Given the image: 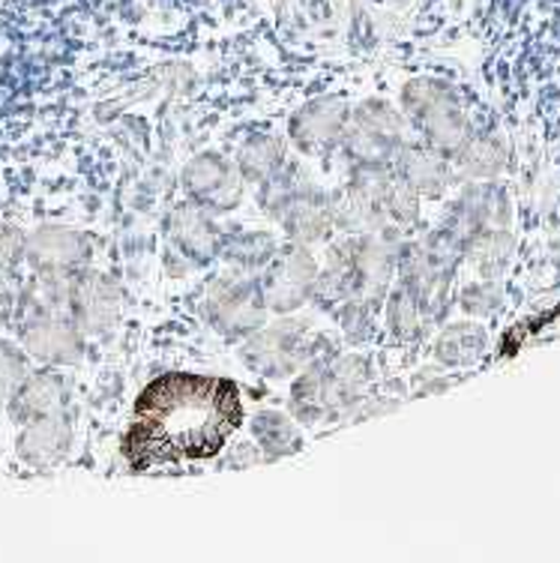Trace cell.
Listing matches in <instances>:
<instances>
[{"label": "cell", "instance_id": "22", "mask_svg": "<svg viewBox=\"0 0 560 563\" xmlns=\"http://www.w3.org/2000/svg\"><path fill=\"white\" fill-rule=\"evenodd\" d=\"M22 252V238L12 228H0V267H10Z\"/></svg>", "mask_w": 560, "mask_h": 563}, {"label": "cell", "instance_id": "19", "mask_svg": "<svg viewBox=\"0 0 560 563\" xmlns=\"http://www.w3.org/2000/svg\"><path fill=\"white\" fill-rule=\"evenodd\" d=\"M402 180L414 186V189L438 192L443 180L441 159H435V156L422 151H408L402 156Z\"/></svg>", "mask_w": 560, "mask_h": 563}, {"label": "cell", "instance_id": "4", "mask_svg": "<svg viewBox=\"0 0 560 563\" xmlns=\"http://www.w3.org/2000/svg\"><path fill=\"white\" fill-rule=\"evenodd\" d=\"M207 318L228 336H243L264 324V297L259 285H216L207 294Z\"/></svg>", "mask_w": 560, "mask_h": 563}, {"label": "cell", "instance_id": "14", "mask_svg": "<svg viewBox=\"0 0 560 563\" xmlns=\"http://www.w3.org/2000/svg\"><path fill=\"white\" fill-rule=\"evenodd\" d=\"M384 207H387V186L381 177L372 174V177H360L342 196V205L333 207V210L345 228H372L377 225Z\"/></svg>", "mask_w": 560, "mask_h": 563}, {"label": "cell", "instance_id": "17", "mask_svg": "<svg viewBox=\"0 0 560 563\" xmlns=\"http://www.w3.org/2000/svg\"><path fill=\"white\" fill-rule=\"evenodd\" d=\"M240 165L249 180H270L282 165V144L276 139H252L240 153Z\"/></svg>", "mask_w": 560, "mask_h": 563}, {"label": "cell", "instance_id": "8", "mask_svg": "<svg viewBox=\"0 0 560 563\" xmlns=\"http://www.w3.org/2000/svg\"><path fill=\"white\" fill-rule=\"evenodd\" d=\"M348 123V109L342 99H315L292 120V135L306 153H321L333 147Z\"/></svg>", "mask_w": 560, "mask_h": 563}, {"label": "cell", "instance_id": "2", "mask_svg": "<svg viewBox=\"0 0 560 563\" xmlns=\"http://www.w3.org/2000/svg\"><path fill=\"white\" fill-rule=\"evenodd\" d=\"M348 153L366 165H384L399 156L402 123L396 111L384 102H366L354 111L348 130Z\"/></svg>", "mask_w": 560, "mask_h": 563}, {"label": "cell", "instance_id": "6", "mask_svg": "<svg viewBox=\"0 0 560 563\" xmlns=\"http://www.w3.org/2000/svg\"><path fill=\"white\" fill-rule=\"evenodd\" d=\"M184 184L189 189V196L201 207H210V210H231L240 201V192H243L234 168L226 159L213 156V153L198 156L186 168Z\"/></svg>", "mask_w": 560, "mask_h": 563}, {"label": "cell", "instance_id": "23", "mask_svg": "<svg viewBox=\"0 0 560 563\" xmlns=\"http://www.w3.org/2000/svg\"><path fill=\"white\" fill-rule=\"evenodd\" d=\"M10 297H7V294H0V324H3V321H7V318H10Z\"/></svg>", "mask_w": 560, "mask_h": 563}, {"label": "cell", "instance_id": "1", "mask_svg": "<svg viewBox=\"0 0 560 563\" xmlns=\"http://www.w3.org/2000/svg\"><path fill=\"white\" fill-rule=\"evenodd\" d=\"M240 420L243 401L234 380L172 372L141 390L123 455L135 474L213 459L238 432Z\"/></svg>", "mask_w": 560, "mask_h": 563}, {"label": "cell", "instance_id": "18", "mask_svg": "<svg viewBox=\"0 0 560 563\" xmlns=\"http://www.w3.org/2000/svg\"><path fill=\"white\" fill-rule=\"evenodd\" d=\"M485 347V336L480 327H453L447 330L438 342V357L443 363H453V366H462V363H471V360L480 357V351Z\"/></svg>", "mask_w": 560, "mask_h": 563}, {"label": "cell", "instance_id": "21", "mask_svg": "<svg viewBox=\"0 0 560 563\" xmlns=\"http://www.w3.org/2000/svg\"><path fill=\"white\" fill-rule=\"evenodd\" d=\"M24 375H28V360H24L22 351L0 342V399L15 390Z\"/></svg>", "mask_w": 560, "mask_h": 563}, {"label": "cell", "instance_id": "15", "mask_svg": "<svg viewBox=\"0 0 560 563\" xmlns=\"http://www.w3.org/2000/svg\"><path fill=\"white\" fill-rule=\"evenodd\" d=\"M174 240L180 243V250L195 261H205L213 255L216 250V234L210 222L201 213H177L174 219Z\"/></svg>", "mask_w": 560, "mask_h": 563}, {"label": "cell", "instance_id": "16", "mask_svg": "<svg viewBox=\"0 0 560 563\" xmlns=\"http://www.w3.org/2000/svg\"><path fill=\"white\" fill-rule=\"evenodd\" d=\"M252 432H255V441H259V444L267 450V455L294 453V450H297V444H300L294 422L276 411L259 413V417H255V422H252Z\"/></svg>", "mask_w": 560, "mask_h": 563}, {"label": "cell", "instance_id": "20", "mask_svg": "<svg viewBox=\"0 0 560 563\" xmlns=\"http://www.w3.org/2000/svg\"><path fill=\"white\" fill-rule=\"evenodd\" d=\"M420 312H422V306L417 303L408 291L393 294L389 324H393L396 333H402V336H414V333H417V327H420Z\"/></svg>", "mask_w": 560, "mask_h": 563}, {"label": "cell", "instance_id": "11", "mask_svg": "<svg viewBox=\"0 0 560 563\" xmlns=\"http://www.w3.org/2000/svg\"><path fill=\"white\" fill-rule=\"evenodd\" d=\"M69 441H73L69 422L61 413H52V417L24 426L22 438H19V455L33 467L57 465L69 450Z\"/></svg>", "mask_w": 560, "mask_h": 563}, {"label": "cell", "instance_id": "3", "mask_svg": "<svg viewBox=\"0 0 560 563\" xmlns=\"http://www.w3.org/2000/svg\"><path fill=\"white\" fill-rule=\"evenodd\" d=\"M315 261L309 252L288 246L276 258H270L267 271L261 276V297L276 312H292L312 294L315 288Z\"/></svg>", "mask_w": 560, "mask_h": 563}, {"label": "cell", "instance_id": "9", "mask_svg": "<svg viewBox=\"0 0 560 563\" xmlns=\"http://www.w3.org/2000/svg\"><path fill=\"white\" fill-rule=\"evenodd\" d=\"M66 396V384L61 375L54 372H36V375H24L22 384L12 390L10 399V417L15 422H33L52 417L61 411Z\"/></svg>", "mask_w": 560, "mask_h": 563}, {"label": "cell", "instance_id": "13", "mask_svg": "<svg viewBox=\"0 0 560 563\" xmlns=\"http://www.w3.org/2000/svg\"><path fill=\"white\" fill-rule=\"evenodd\" d=\"M69 309L76 312L78 324L85 327V330L99 333V330H106L114 321L118 297H114V288L102 276L78 279L69 285Z\"/></svg>", "mask_w": 560, "mask_h": 563}, {"label": "cell", "instance_id": "12", "mask_svg": "<svg viewBox=\"0 0 560 563\" xmlns=\"http://www.w3.org/2000/svg\"><path fill=\"white\" fill-rule=\"evenodd\" d=\"M28 258L33 267L48 273H61L73 267L87 255L85 238H78L76 231H64V228H45L40 234L28 240Z\"/></svg>", "mask_w": 560, "mask_h": 563}, {"label": "cell", "instance_id": "10", "mask_svg": "<svg viewBox=\"0 0 560 563\" xmlns=\"http://www.w3.org/2000/svg\"><path fill=\"white\" fill-rule=\"evenodd\" d=\"M22 336L33 357L45 360V363H76L81 357V336L64 318L40 314L36 321L24 327Z\"/></svg>", "mask_w": 560, "mask_h": 563}, {"label": "cell", "instance_id": "5", "mask_svg": "<svg viewBox=\"0 0 560 563\" xmlns=\"http://www.w3.org/2000/svg\"><path fill=\"white\" fill-rule=\"evenodd\" d=\"M405 106L417 118L429 141L438 147H455L462 139V118L450 102V97L438 90V87L426 85V81H414L405 90Z\"/></svg>", "mask_w": 560, "mask_h": 563}, {"label": "cell", "instance_id": "7", "mask_svg": "<svg viewBox=\"0 0 560 563\" xmlns=\"http://www.w3.org/2000/svg\"><path fill=\"white\" fill-rule=\"evenodd\" d=\"M303 354H306V342L297 324L264 330L243 347V360L264 375H292L303 363Z\"/></svg>", "mask_w": 560, "mask_h": 563}]
</instances>
